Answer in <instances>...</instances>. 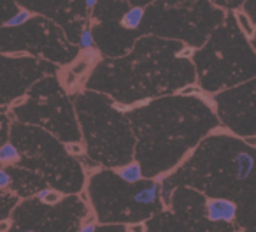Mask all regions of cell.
<instances>
[{
	"label": "cell",
	"instance_id": "obj_1",
	"mask_svg": "<svg viewBox=\"0 0 256 232\" xmlns=\"http://www.w3.org/2000/svg\"><path fill=\"white\" fill-rule=\"evenodd\" d=\"M235 213H237V207L232 200L226 199H218V200H210L207 204V216L212 221H230L235 218Z\"/></svg>",
	"mask_w": 256,
	"mask_h": 232
},
{
	"label": "cell",
	"instance_id": "obj_2",
	"mask_svg": "<svg viewBox=\"0 0 256 232\" xmlns=\"http://www.w3.org/2000/svg\"><path fill=\"white\" fill-rule=\"evenodd\" d=\"M235 169H237V178L246 179L254 169V160L249 153H238L235 158Z\"/></svg>",
	"mask_w": 256,
	"mask_h": 232
},
{
	"label": "cell",
	"instance_id": "obj_3",
	"mask_svg": "<svg viewBox=\"0 0 256 232\" xmlns=\"http://www.w3.org/2000/svg\"><path fill=\"white\" fill-rule=\"evenodd\" d=\"M156 197H158V185L156 183H148L139 192H136L134 200L137 204H153L156 200Z\"/></svg>",
	"mask_w": 256,
	"mask_h": 232
},
{
	"label": "cell",
	"instance_id": "obj_4",
	"mask_svg": "<svg viewBox=\"0 0 256 232\" xmlns=\"http://www.w3.org/2000/svg\"><path fill=\"white\" fill-rule=\"evenodd\" d=\"M142 18H144V9L134 8L123 16L121 25L126 27V29H137V27L140 25V22H142Z\"/></svg>",
	"mask_w": 256,
	"mask_h": 232
},
{
	"label": "cell",
	"instance_id": "obj_5",
	"mask_svg": "<svg viewBox=\"0 0 256 232\" xmlns=\"http://www.w3.org/2000/svg\"><path fill=\"white\" fill-rule=\"evenodd\" d=\"M120 176L126 183H137V181H140V178H142V171H140V167L137 164H130L124 169H121Z\"/></svg>",
	"mask_w": 256,
	"mask_h": 232
},
{
	"label": "cell",
	"instance_id": "obj_6",
	"mask_svg": "<svg viewBox=\"0 0 256 232\" xmlns=\"http://www.w3.org/2000/svg\"><path fill=\"white\" fill-rule=\"evenodd\" d=\"M0 158L4 162H9V160H16L18 158V150H16L12 144L6 143L4 146L0 148Z\"/></svg>",
	"mask_w": 256,
	"mask_h": 232
},
{
	"label": "cell",
	"instance_id": "obj_7",
	"mask_svg": "<svg viewBox=\"0 0 256 232\" xmlns=\"http://www.w3.org/2000/svg\"><path fill=\"white\" fill-rule=\"evenodd\" d=\"M28 18H30L28 11H18L12 18H9L8 22H6V25L8 27H20V25H23Z\"/></svg>",
	"mask_w": 256,
	"mask_h": 232
},
{
	"label": "cell",
	"instance_id": "obj_8",
	"mask_svg": "<svg viewBox=\"0 0 256 232\" xmlns=\"http://www.w3.org/2000/svg\"><path fill=\"white\" fill-rule=\"evenodd\" d=\"M79 44H81V48H84V50H88V48L93 46V36H92V32H90L88 29L82 30L81 39H79Z\"/></svg>",
	"mask_w": 256,
	"mask_h": 232
},
{
	"label": "cell",
	"instance_id": "obj_9",
	"mask_svg": "<svg viewBox=\"0 0 256 232\" xmlns=\"http://www.w3.org/2000/svg\"><path fill=\"white\" fill-rule=\"evenodd\" d=\"M39 197L42 200H46L48 204H54V202H58V200H60V195H58V193H54V192H50V190H42V192L39 193Z\"/></svg>",
	"mask_w": 256,
	"mask_h": 232
},
{
	"label": "cell",
	"instance_id": "obj_10",
	"mask_svg": "<svg viewBox=\"0 0 256 232\" xmlns=\"http://www.w3.org/2000/svg\"><path fill=\"white\" fill-rule=\"evenodd\" d=\"M238 22H240V27L244 29V32L248 34V36H251V34H252V29H251V23H249L248 16L242 15V13H238Z\"/></svg>",
	"mask_w": 256,
	"mask_h": 232
},
{
	"label": "cell",
	"instance_id": "obj_11",
	"mask_svg": "<svg viewBox=\"0 0 256 232\" xmlns=\"http://www.w3.org/2000/svg\"><path fill=\"white\" fill-rule=\"evenodd\" d=\"M9 181H11V179H9L8 171H4V169H2V171H0V186L4 188V186L9 185Z\"/></svg>",
	"mask_w": 256,
	"mask_h": 232
},
{
	"label": "cell",
	"instance_id": "obj_12",
	"mask_svg": "<svg viewBox=\"0 0 256 232\" xmlns=\"http://www.w3.org/2000/svg\"><path fill=\"white\" fill-rule=\"evenodd\" d=\"M67 150L70 151V153H81V146H78V144H67Z\"/></svg>",
	"mask_w": 256,
	"mask_h": 232
},
{
	"label": "cell",
	"instance_id": "obj_13",
	"mask_svg": "<svg viewBox=\"0 0 256 232\" xmlns=\"http://www.w3.org/2000/svg\"><path fill=\"white\" fill-rule=\"evenodd\" d=\"M84 69H86V62H81V64H78L74 67V72H76V74H79V72H82Z\"/></svg>",
	"mask_w": 256,
	"mask_h": 232
},
{
	"label": "cell",
	"instance_id": "obj_14",
	"mask_svg": "<svg viewBox=\"0 0 256 232\" xmlns=\"http://www.w3.org/2000/svg\"><path fill=\"white\" fill-rule=\"evenodd\" d=\"M79 232H95V227H93V225H86V227L81 228Z\"/></svg>",
	"mask_w": 256,
	"mask_h": 232
},
{
	"label": "cell",
	"instance_id": "obj_15",
	"mask_svg": "<svg viewBox=\"0 0 256 232\" xmlns=\"http://www.w3.org/2000/svg\"><path fill=\"white\" fill-rule=\"evenodd\" d=\"M132 232H144V227H142V225H134Z\"/></svg>",
	"mask_w": 256,
	"mask_h": 232
},
{
	"label": "cell",
	"instance_id": "obj_16",
	"mask_svg": "<svg viewBox=\"0 0 256 232\" xmlns=\"http://www.w3.org/2000/svg\"><path fill=\"white\" fill-rule=\"evenodd\" d=\"M95 6H96V0H88V2H86V8H90V9L95 8Z\"/></svg>",
	"mask_w": 256,
	"mask_h": 232
},
{
	"label": "cell",
	"instance_id": "obj_17",
	"mask_svg": "<svg viewBox=\"0 0 256 232\" xmlns=\"http://www.w3.org/2000/svg\"><path fill=\"white\" fill-rule=\"evenodd\" d=\"M8 227H9V223H8V221H4V223L0 225V230H2V232H6V230H8Z\"/></svg>",
	"mask_w": 256,
	"mask_h": 232
},
{
	"label": "cell",
	"instance_id": "obj_18",
	"mask_svg": "<svg viewBox=\"0 0 256 232\" xmlns=\"http://www.w3.org/2000/svg\"><path fill=\"white\" fill-rule=\"evenodd\" d=\"M248 143L252 144V146H256V137H248Z\"/></svg>",
	"mask_w": 256,
	"mask_h": 232
},
{
	"label": "cell",
	"instance_id": "obj_19",
	"mask_svg": "<svg viewBox=\"0 0 256 232\" xmlns=\"http://www.w3.org/2000/svg\"><path fill=\"white\" fill-rule=\"evenodd\" d=\"M26 232H34V230H26Z\"/></svg>",
	"mask_w": 256,
	"mask_h": 232
}]
</instances>
